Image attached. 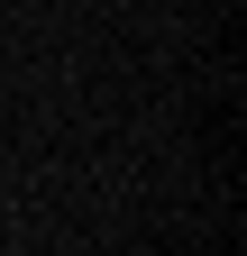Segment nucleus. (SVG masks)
Here are the masks:
<instances>
[]
</instances>
